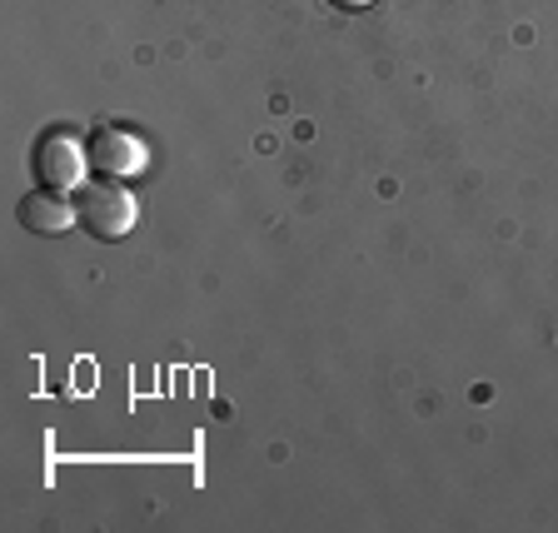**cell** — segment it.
Returning a JSON list of instances; mask_svg holds the SVG:
<instances>
[{"label":"cell","mask_w":558,"mask_h":533,"mask_svg":"<svg viewBox=\"0 0 558 533\" xmlns=\"http://www.w3.org/2000/svg\"><path fill=\"white\" fill-rule=\"evenodd\" d=\"M339 11H364V5H374V0H335Z\"/></svg>","instance_id":"5"},{"label":"cell","mask_w":558,"mask_h":533,"mask_svg":"<svg viewBox=\"0 0 558 533\" xmlns=\"http://www.w3.org/2000/svg\"><path fill=\"white\" fill-rule=\"evenodd\" d=\"M85 165H90V140L75 130H46L31 150V170L46 190H75L85 180Z\"/></svg>","instance_id":"2"},{"label":"cell","mask_w":558,"mask_h":533,"mask_svg":"<svg viewBox=\"0 0 558 533\" xmlns=\"http://www.w3.org/2000/svg\"><path fill=\"white\" fill-rule=\"evenodd\" d=\"M15 215H21V225L31 234H65L70 225H81V209L70 205L60 190H46V185L35 190V195H25Z\"/></svg>","instance_id":"4"},{"label":"cell","mask_w":558,"mask_h":533,"mask_svg":"<svg viewBox=\"0 0 558 533\" xmlns=\"http://www.w3.org/2000/svg\"><path fill=\"white\" fill-rule=\"evenodd\" d=\"M75 209H81L85 234H95V240H125L140 220L135 195H130L120 180H95V185H85L81 195H75Z\"/></svg>","instance_id":"1"},{"label":"cell","mask_w":558,"mask_h":533,"mask_svg":"<svg viewBox=\"0 0 558 533\" xmlns=\"http://www.w3.org/2000/svg\"><path fill=\"white\" fill-rule=\"evenodd\" d=\"M90 165L110 180H125V174L145 170V140L125 125H95L90 130Z\"/></svg>","instance_id":"3"}]
</instances>
